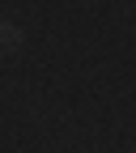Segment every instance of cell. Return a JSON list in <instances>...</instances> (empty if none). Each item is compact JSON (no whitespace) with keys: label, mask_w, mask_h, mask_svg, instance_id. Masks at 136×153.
Wrapping results in <instances>:
<instances>
[{"label":"cell","mask_w":136,"mask_h":153,"mask_svg":"<svg viewBox=\"0 0 136 153\" xmlns=\"http://www.w3.org/2000/svg\"><path fill=\"white\" fill-rule=\"evenodd\" d=\"M17 43H22V34H17L13 26H4V22H0V47H4V51H13Z\"/></svg>","instance_id":"obj_1"}]
</instances>
